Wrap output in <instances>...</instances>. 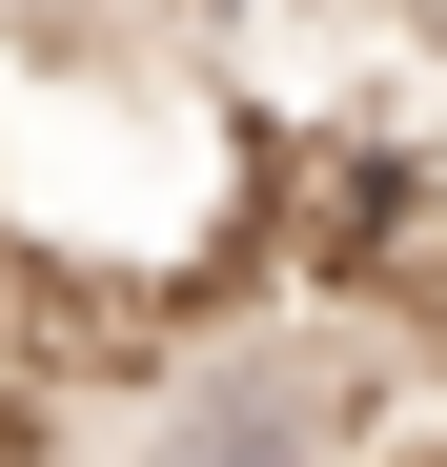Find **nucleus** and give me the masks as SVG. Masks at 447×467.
<instances>
[{
    "label": "nucleus",
    "mask_w": 447,
    "mask_h": 467,
    "mask_svg": "<svg viewBox=\"0 0 447 467\" xmlns=\"http://www.w3.org/2000/svg\"><path fill=\"white\" fill-rule=\"evenodd\" d=\"M285 142L203 82L163 21H0V265L102 305H224L265 265Z\"/></svg>",
    "instance_id": "obj_1"
},
{
    "label": "nucleus",
    "mask_w": 447,
    "mask_h": 467,
    "mask_svg": "<svg viewBox=\"0 0 447 467\" xmlns=\"http://www.w3.org/2000/svg\"><path fill=\"white\" fill-rule=\"evenodd\" d=\"M407 366L427 346H387L326 285H285V305H163V346H142L122 407H102V467H387Z\"/></svg>",
    "instance_id": "obj_2"
},
{
    "label": "nucleus",
    "mask_w": 447,
    "mask_h": 467,
    "mask_svg": "<svg viewBox=\"0 0 447 467\" xmlns=\"http://www.w3.org/2000/svg\"><path fill=\"white\" fill-rule=\"evenodd\" d=\"M0 21H142V0H0Z\"/></svg>",
    "instance_id": "obj_3"
}]
</instances>
